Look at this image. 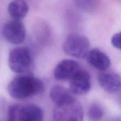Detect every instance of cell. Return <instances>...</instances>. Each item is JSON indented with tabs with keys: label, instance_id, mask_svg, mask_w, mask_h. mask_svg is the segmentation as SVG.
Wrapping results in <instances>:
<instances>
[{
	"label": "cell",
	"instance_id": "16",
	"mask_svg": "<svg viewBox=\"0 0 121 121\" xmlns=\"http://www.w3.org/2000/svg\"><path fill=\"white\" fill-rule=\"evenodd\" d=\"M112 46L119 50H121V31L116 33L111 39Z\"/></svg>",
	"mask_w": 121,
	"mask_h": 121
},
{
	"label": "cell",
	"instance_id": "1",
	"mask_svg": "<svg viewBox=\"0 0 121 121\" xmlns=\"http://www.w3.org/2000/svg\"><path fill=\"white\" fill-rule=\"evenodd\" d=\"M44 84L40 79L29 74H21L13 79L7 90L9 95L15 99H26L44 91Z\"/></svg>",
	"mask_w": 121,
	"mask_h": 121
},
{
	"label": "cell",
	"instance_id": "10",
	"mask_svg": "<svg viewBox=\"0 0 121 121\" xmlns=\"http://www.w3.org/2000/svg\"><path fill=\"white\" fill-rule=\"evenodd\" d=\"M19 121H43V111L34 104H27L19 106L18 112Z\"/></svg>",
	"mask_w": 121,
	"mask_h": 121
},
{
	"label": "cell",
	"instance_id": "9",
	"mask_svg": "<svg viewBox=\"0 0 121 121\" xmlns=\"http://www.w3.org/2000/svg\"><path fill=\"white\" fill-rule=\"evenodd\" d=\"M99 85L110 93H115L121 89V77L114 72L100 73L98 77Z\"/></svg>",
	"mask_w": 121,
	"mask_h": 121
},
{
	"label": "cell",
	"instance_id": "15",
	"mask_svg": "<svg viewBox=\"0 0 121 121\" xmlns=\"http://www.w3.org/2000/svg\"><path fill=\"white\" fill-rule=\"evenodd\" d=\"M20 105H13L9 107L7 114V121H19L18 112Z\"/></svg>",
	"mask_w": 121,
	"mask_h": 121
},
{
	"label": "cell",
	"instance_id": "4",
	"mask_svg": "<svg viewBox=\"0 0 121 121\" xmlns=\"http://www.w3.org/2000/svg\"><path fill=\"white\" fill-rule=\"evenodd\" d=\"M89 48V39L84 35L79 33L69 34L63 44V48L66 54L78 59L86 57Z\"/></svg>",
	"mask_w": 121,
	"mask_h": 121
},
{
	"label": "cell",
	"instance_id": "12",
	"mask_svg": "<svg viewBox=\"0 0 121 121\" xmlns=\"http://www.w3.org/2000/svg\"><path fill=\"white\" fill-rule=\"evenodd\" d=\"M50 97L55 104H60L73 98L70 91L60 85H54L50 91Z\"/></svg>",
	"mask_w": 121,
	"mask_h": 121
},
{
	"label": "cell",
	"instance_id": "6",
	"mask_svg": "<svg viewBox=\"0 0 121 121\" xmlns=\"http://www.w3.org/2000/svg\"><path fill=\"white\" fill-rule=\"evenodd\" d=\"M91 88V79L89 73L80 69L70 80L69 91L75 95H83L89 92Z\"/></svg>",
	"mask_w": 121,
	"mask_h": 121
},
{
	"label": "cell",
	"instance_id": "2",
	"mask_svg": "<svg viewBox=\"0 0 121 121\" xmlns=\"http://www.w3.org/2000/svg\"><path fill=\"white\" fill-rule=\"evenodd\" d=\"M83 116L82 105L74 97L55 104L53 111V121H83Z\"/></svg>",
	"mask_w": 121,
	"mask_h": 121
},
{
	"label": "cell",
	"instance_id": "7",
	"mask_svg": "<svg viewBox=\"0 0 121 121\" xmlns=\"http://www.w3.org/2000/svg\"><path fill=\"white\" fill-rule=\"evenodd\" d=\"M80 69V65L76 61L65 59L58 63L54 69V78L61 81L70 80Z\"/></svg>",
	"mask_w": 121,
	"mask_h": 121
},
{
	"label": "cell",
	"instance_id": "11",
	"mask_svg": "<svg viewBox=\"0 0 121 121\" xmlns=\"http://www.w3.org/2000/svg\"><path fill=\"white\" fill-rule=\"evenodd\" d=\"M28 12V5L25 0H13L8 6V13L13 20H21Z\"/></svg>",
	"mask_w": 121,
	"mask_h": 121
},
{
	"label": "cell",
	"instance_id": "13",
	"mask_svg": "<svg viewBox=\"0 0 121 121\" xmlns=\"http://www.w3.org/2000/svg\"><path fill=\"white\" fill-rule=\"evenodd\" d=\"M104 111L102 106L98 103H93L89 108L87 116L90 121H99L104 117Z\"/></svg>",
	"mask_w": 121,
	"mask_h": 121
},
{
	"label": "cell",
	"instance_id": "5",
	"mask_svg": "<svg viewBox=\"0 0 121 121\" xmlns=\"http://www.w3.org/2000/svg\"><path fill=\"white\" fill-rule=\"evenodd\" d=\"M2 34L5 40L9 43L19 44L26 39V28L21 20H11L4 26Z\"/></svg>",
	"mask_w": 121,
	"mask_h": 121
},
{
	"label": "cell",
	"instance_id": "3",
	"mask_svg": "<svg viewBox=\"0 0 121 121\" xmlns=\"http://www.w3.org/2000/svg\"><path fill=\"white\" fill-rule=\"evenodd\" d=\"M8 66L13 72L17 74L29 72L33 66V60L29 50L25 47L13 48L9 53Z\"/></svg>",
	"mask_w": 121,
	"mask_h": 121
},
{
	"label": "cell",
	"instance_id": "8",
	"mask_svg": "<svg viewBox=\"0 0 121 121\" xmlns=\"http://www.w3.org/2000/svg\"><path fill=\"white\" fill-rule=\"evenodd\" d=\"M86 58L87 63L98 70L105 71L111 66V60L109 57L98 48H93L89 51Z\"/></svg>",
	"mask_w": 121,
	"mask_h": 121
},
{
	"label": "cell",
	"instance_id": "14",
	"mask_svg": "<svg viewBox=\"0 0 121 121\" xmlns=\"http://www.w3.org/2000/svg\"><path fill=\"white\" fill-rule=\"evenodd\" d=\"M78 7L86 12H92L97 7L98 0H74Z\"/></svg>",
	"mask_w": 121,
	"mask_h": 121
}]
</instances>
